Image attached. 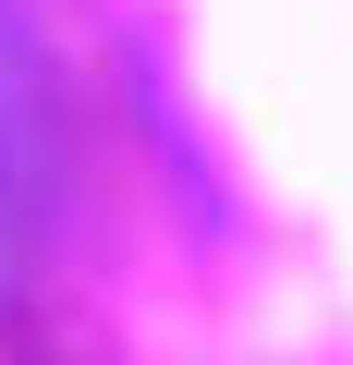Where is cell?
I'll list each match as a JSON object with an SVG mask.
<instances>
[{
  "label": "cell",
  "mask_w": 353,
  "mask_h": 365,
  "mask_svg": "<svg viewBox=\"0 0 353 365\" xmlns=\"http://www.w3.org/2000/svg\"><path fill=\"white\" fill-rule=\"evenodd\" d=\"M49 195H61V122H49V61L37 37L0 13V280H13L49 232Z\"/></svg>",
  "instance_id": "6da1fadb"
}]
</instances>
